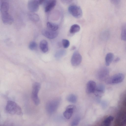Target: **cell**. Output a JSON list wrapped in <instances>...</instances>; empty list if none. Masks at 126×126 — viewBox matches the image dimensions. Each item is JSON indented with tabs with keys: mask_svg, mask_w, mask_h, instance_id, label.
<instances>
[{
	"mask_svg": "<svg viewBox=\"0 0 126 126\" xmlns=\"http://www.w3.org/2000/svg\"><path fill=\"white\" fill-rule=\"evenodd\" d=\"M80 120V117L79 116L76 117L72 122L71 126H77Z\"/></svg>",
	"mask_w": 126,
	"mask_h": 126,
	"instance_id": "obj_24",
	"label": "cell"
},
{
	"mask_svg": "<svg viewBox=\"0 0 126 126\" xmlns=\"http://www.w3.org/2000/svg\"><path fill=\"white\" fill-rule=\"evenodd\" d=\"M115 126H124L126 124V110H122L118 113L116 118Z\"/></svg>",
	"mask_w": 126,
	"mask_h": 126,
	"instance_id": "obj_6",
	"label": "cell"
},
{
	"mask_svg": "<svg viewBox=\"0 0 126 126\" xmlns=\"http://www.w3.org/2000/svg\"><path fill=\"white\" fill-rule=\"evenodd\" d=\"M6 112L13 115H22L23 114L20 107L16 102L11 100L8 101L5 108Z\"/></svg>",
	"mask_w": 126,
	"mask_h": 126,
	"instance_id": "obj_1",
	"label": "cell"
},
{
	"mask_svg": "<svg viewBox=\"0 0 126 126\" xmlns=\"http://www.w3.org/2000/svg\"><path fill=\"white\" fill-rule=\"evenodd\" d=\"M66 52L65 50H61L57 51L55 55V57L59 59L64 56L66 54Z\"/></svg>",
	"mask_w": 126,
	"mask_h": 126,
	"instance_id": "obj_23",
	"label": "cell"
},
{
	"mask_svg": "<svg viewBox=\"0 0 126 126\" xmlns=\"http://www.w3.org/2000/svg\"><path fill=\"white\" fill-rule=\"evenodd\" d=\"M124 78V75L122 73H119L108 77L105 80L106 82L109 84H118L122 82Z\"/></svg>",
	"mask_w": 126,
	"mask_h": 126,
	"instance_id": "obj_5",
	"label": "cell"
},
{
	"mask_svg": "<svg viewBox=\"0 0 126 126\" xmlns=\"http://www.w3.org/2000/svg\"><path fill=\"white\" fill-rule=\"evenodd\" d=\"M29 18L32 21L37 22L40 20V17L38 15L34 13H30L28 14Z\"/></svg>",
	"mask_w": 126,
	"mask_h": 126,
	"instance_id": "obj_18",
	"label": "cell"
},
{
	"mask_svg": "<svg viewBox=\"0 0 126 126\" xmlns=\"http://www.w3.org/2000/svg\"><path fill=\"white\" fill-rule=\"evenodd\" d=\"M68 11L72 16L76 18H80L82 15L81 9L79 7L76 5H70L68 8Z\"/></svg>",
	"mask_w": 126,
	"mask_h": 126,
	"instance_id": "obj_7",
	"label": "cell"
},
{
	"mask_svg": "<svg viewBox=\"0 0 126 126\" xmlns=\"http://www.w3.org/2000/svg\"><path fill=\"white\" fill-rule=\"evenodd\" d=\"M120 59V58H117L114 61L115 62H117L119 61Z\"/></svg>",
	"mask_w": 126,
	"mask_h": 126,
	"instance_id": "obj_29",
	"label": "cell"
},
{
	"mask_svg": "<svg viewBox=\"0 0 126 126\" xmlns=\"http://www.w3.org/2000/svg\"><path fill=\"white\" fill-rule=\"evenodd\" d=\"M60 98H57L47 102L46 106V110L47 114H51L57 110L60 102Z\"/></svg>",
	"mask_w": 126,
	"mask_h": 126,
	"instance_id": "obj_3",
	"label": "cell"
},
{
	"mask_svg": "<svg viewBox=\"0 0 126 126\" xmlns=\"http://www.w3.org/2000/svg\"><path fill=\"white\" fill-rule=\"evenodd\" d=\"M113 120V118L110 117L106 119L104 122V124L105 126H108Z\"/></svg>",
	"mask_w": 126,
	"mask_h": 126,
	"instance_id": "obj_27",
	"label": "cell"
},
{
	"mask_svg": "<svg viewBox=\"0 0 126 126\" xmlns=\"http://www.w3.org/2000/svg\"><path fill=\"white\" fill-rule=\"evenodd\" d=\"M109 72V70L107 68L102 67L97 72L96 75L97 78L100 80H106L108 78Z\"/></svg>",
	"mask_w": 126,
	"mask_h": 126,
	"instance_id": "obj_8",
	"label": "cell"
},
{
	"mask_svg": "<svg viewBox=\"0 0 126 126\" xmlns=\"http://www.w3.org/2000/svg\"><path fill=\"white\" fill-rule=\"evenodd\" d=\"M114 58V55L111 53L107 54L105 57V62L106 65L109 66L112 61Z\"/></svg>",
	"mask_w": 126,
	"mask_h": 126,
	"instance_id": "obj_17",
	"label": "cell"
},
{
	"mask_svg": "<svg viewBox=\"0 0 126 126\" xmlns=\"http://www.w3.org/2000/svg\"><path fill=\"white\" fill-rule=\"evenodd\" d=\"M39 46L41 50L43 53H46L48 50V43L46 40H42L40 42Z\"/></svg>",
	"mask_w": 126,
	"mask_h": 126,
	"instance_id": "obj_16",
	"label": "cell"
},
{
	"mask_svg": "<svg viewBox=\"0 0 126 126\" xmlns=\"http://www.w3.org/2000/svg\"><path fill=\"white\" fill-rule=\"evenodd\" d=\"M62 44L64 48H67L69 47L70 43L68 40L66 39H63L62 40Z\"/></svg>",
	"mask_w": 126,
	"mask_h": 126,
	"instance_id": "obj_26",
	"label": "cell"
},
{
	"mask_svg": "<svg viewBox=\"0 0 126 126\" xmlns=\"http://www.w3.org/2000/svg\"><path fill=\"white\" fill-rule=\"evenodd\" d=\"M41 87L40 84L38 82L34 83L32 86L31 97L34 104L36 105H39L40 103L38 94Z\"/></svg>",
	"mask_w": 126,
	"mask_h": 126,
	"instance_id": "obj_4",
	"label": "cell"
},
{
	"mask_svg": "<svg viewBox=\"0 0 126 126\" xmlns=\"http://www.w3.org/2000/svg\"><path fill=\"white\" fill-rule=\"evenodd\" d=\"M47 26L48 29L53 31H57L59 28L58 25L56 24L51 22H47Z\"/></svg>",
	"mask_w": 126,
	"mask_h": 126,
	"instance_id": "obj_19",
	"label": "cell"
},
{
	"mask_svg": "<svg viewBox=\"0 0 126 126\" xmlns=\"http://www.w3.org/2000/svg\"><path fill=\"white\" fill-rule=\"evenodd\" d=\"M121 39L124 41H126V23L124 24L122 28L121 33Z\"/></svg>",
	"mask_w": 126,
	"mask_h": 126,
	"instance_id": "obj_22",
	"label": "cell"
},
{
	"mask_svg": "<svg viewBox=\"0 0 126 126\" xmlns=\"http://www.w3.org/2000/svg\"><path fill=\"white\" fill-rule=\"evenodd\" d=\"M125 104L126 106V100H125Z\"/></svg>",
	"mask_w": 126,
	"mask_h": 126,
	"instance_id": "obj_30",
	"label": "cell"
},
{
	"mask_svg": "<svg viewBox=\"0 0 126 126\" xmlns=\"http://www.w3.org/2000/svg\"><path fill=\"white\" fill-rule=\"evenodd\" d=\"M105 88L102 84H99L96 86L95 91L94 93L95 95L97 97H100L104 94Z\"/></svg>",
	"mask_w": 126,
	"mask_h": 126,
	"instance_id": "obj_15",
	"label": "cell"
},
{
	"mask_svg": "<svg viewBox=\"0 0 126 126\" xmlns=\"http://www.w3.org/2000/svg\"><path fill=\"white\" fill-rule=\"evenodd\" d=\"M9 6L4 5L0 7L2 20L3 22L7 25L11 24L13 21V19L12 16L8 12Z\"/></svg>",
	"mask_w": 126,
	"mask_h": 126,
	"instance_id": "obj_2",
	"label": "cell"
},
{
	"mask_svg": "<svg viewBox=\"0 0 126 126\" xmlns=\"http://www.w3.org/2000/svg\"><path fill=\"white\" fill-rule=\"evenodd\" d=\"M75 108V106L73 105H68L66 107L63 113V116L65 118L69 119L71 117Z\"/></svg>",
	"mask_w": 126,
	"mask_h": 126,
	"instance_id": "obj_13",
	"label": "cell"
},
{
	"mask_svg": "<svg viewBox=\"0 0 126 126\" xmlns=\"http://www.w3.org/2000/svg\"><path fill=\"white\" fill-rule=\"evenodd\" d=\"M66 99L69 102L71 103H76L77 101V97L75 94H71L67 96Z\"/></svg>",
	"mask_w": 126,
	"mask_h": 126,
	"instance_id": "obj_21",
	"label": "cell"
},
{
	"mask_svg": "<svg viewBox=\"0 0 126 126\" xmlns=\"http://www.w3.org/2000/svg\"><path fill=\"white\" fill-rule=\"evenodd\" d=\"M111 1L112 3L116 5H118L120 3V1L119 0H112Z\"/></svg>",
	"mask_w": 126,
	"mask_h": 126,
	"instance_id": "obj_28",
	"label": "cell"
},
{
	"mask_svg": "<svg viewBox=\"0 0 126 126\" xmlns=\"http://www.w3.org/2000/svg\"><path fill=\"white\" fill-rule=\"evenodd\" d=\"M40 5L39 0H31L28 2V7L31 12L34 13L38 11Z\"/></svg>",
	"mask_w": 126,
	"mask_h": 126,
	"instance_id": "obj_9",
	"label": "cell"
},
{
	"mask_svg": "<svg viewBox=\"0 0 126 126\" xmlns=\"http://www.w3.org/2000/svg\"><path fill=\"white\" fill-rule=\"evenodd\" d=\"M80 27L78 25L74 24L70 27L69 32L71 34H74L79 32L80 30Z\"/></svg>",
	"mask_w": 126,
	"mask_h": 126,
	"instance_id": "obj_20",
	"label": "cell"
},
{
	"mask_svg": "<svg viewBox=\"0 0 126 126\" xmlns=\"http://www.w3.org/2000/svg\"><path fill=\"white\" fill-rule=\"evenodd\" d=\"M37 47V44L34 41L31 42L30 43L29 47L31 50H33L36 48Z\"/></svg>",
	"mask_w": 126,
	"mask_h": 126,
	"instance_id": "obj_25",
	"label": "cell"
},
{
	"mask_svg": "<svg viewBox=\"0 0 126 126\" xmlns=\"http://www.w3.org/2000/svg\"><path fill=\"white\" fill-rule=\"evenodd\" d=\"M42 32L43 35L50 39L55 38L58 34V32L57 31H52L48 29L43 30Z\"/></svg>",
	"mask_w": 126,
	"mask_h": 126,
	"instance_id": "obj_11",
	"label": "cell"
},
{
	"mask_svg": "<svg viewBox=\"0 0 126 126\" xmlns=\"http://www.w3.org/2000/svg\"><path fill=\"white\" fill-rule=\"evenodd\" d=\"M82 60V57L78 51H76L74 53L72 57L71 64L73 66H77L80 63Z\"/></svg>",
	"mask_w": 126,
	"mask_h": 126,
	"instance_id": "obj_10",
	"label": "cell"
},
{
	"mask_svg": "<svg viewBox=\"0 0 126 126\" xmlns=\"http://www.w3.org/2000/svg\"><path fill=\"white\" fill-rule=\"evenodd\" d=\"M56 3V0H45L43 3L45 5V12H48L51 11L55 6Z\"/></svg>",
	"mask_w": 126,
	"mask_h": 126,
	"instance_id": "obj_12",
	"label": "cell"
},
{
	"mask_svg": "<svg viewBox=\"0 0 126 126\" xmlns=\"http://www.w3.org/2000/svg\"><path fill=\"white\" fill-rule=\"evenodd\" d=\"M96 86V83L94 81L92 80L89 81L86 85V91L87 93L88 94L94 93Z\"/></svg>",
	"mask_w": 126,
	"mask_h": 126,
	"instance_id": "obj_14",
	"label": "cell"
}]
</instances>
